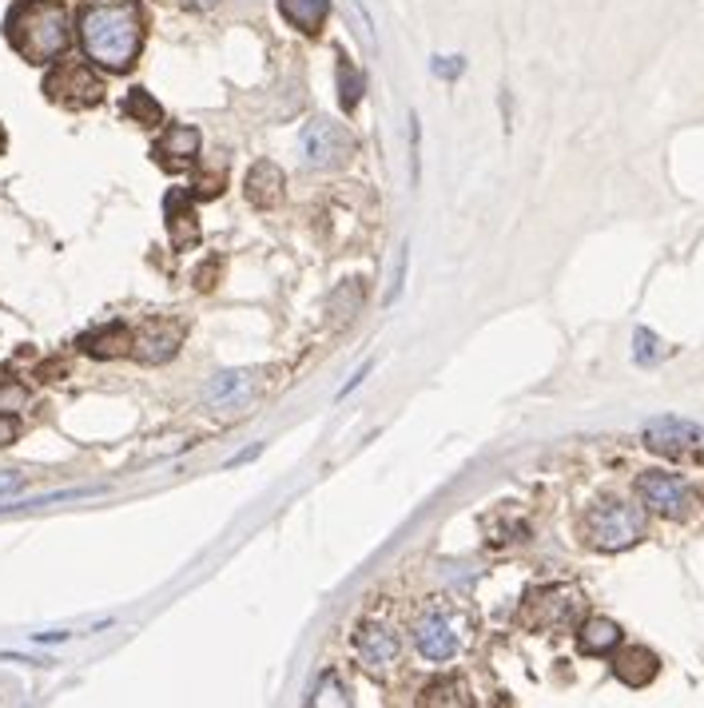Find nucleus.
<instances>
[{"mask_svg":"<svg viewBox=\"0 0 704 708\" xmlns=\"http://www.w3.org/2000/svg\"><path fill=\"white\" fill-rule=\"evenodd\" d=\"M577 613H581V593L569 585H549V589H534L522 609V621L529 628H561L574 625Z\"/></svg>","mask_w":704,"mask_h":708,"instance_id":"7","label":"nucleus"},{"mask_svg":"<svg viewBox=\"0 0 704 708\" xmlns=\"http://www.w3.org/2000/svg\"><path fill=\"white\" fill-rule=\"evenodd\" d=\"M303 151H307V168L315 171L343 168L355 151V136L335 120H311L303 131Z\"/></svg>","mask_w":704,"mask_h":708,"instance_id":"8","label":"nucleus"},{"mask_svg":"<svg viewBox=\"0 0 704 708\" xmlns=\"http://www.w3.org/2000/svg\"><path fill=\"white\" fill-rule=\"evenodd\" d=\"M24 399H29V390L24 387H0V414H17L20 406H24Z\"/></svg>","mask_w":704,"mask_h":708,"instance_id":"25","label":"nucleus"},{"mask_svg":"<svg viewBox=\"0 0 704 708\" xmlns=\"http://www.w3.org/2000/svg\"><path fill=\"white\" fill-rule=\"evenodd\" d=\"M279 12L291 29L307 32V36H318L327 29V17H330V0H279Z\"/></svg>","mask_w":704,"mask_h":708,"instance_id":"17","label":"nucleus"},{"mask_svg":"<svg viewBox=\"0 0 704 708\" xmlns=\"http://www.w3.org/2000/svg\"><path fill=\"white\" fill-rule=\"evenodd\" d=\"M44 92L49 101L60 104V108H72V112H84V108H96L104 101V81L88 64H56V68L44 76Z\"/></svg>","mask_w":704,"mask_h":708,"instance_id":"5","label":"nucleus"},{"mask_svg":"<svg viewBox=\"0 0 704 708\" xmlns=\"http://www.w3.org/2000/svg\"><path fill=\"white\" fill-rule=\"evenodd\" d=\"M132 342H136V335H132L124 323H112V327L84 335V339H80V350L92 355V359H119V355H128L132 350Z\"/></svg>","mask_w":704,"mask_h":708,"instance_id":"18","label":"nucleus"},{"mask_svg":"<svg viewBox=\"0 0 704 708\" xmlns=\"http://www.w3.org/2000/svg\"><path fill=\"white\" fill-rule=\"evenodd\" d=\"M183 9H191V12H208V9H216L219 0H179Z\"/></svg>","mask_w":704,"mask_h":708,"instance_id":"29","label":"nucleus"},{"mask_svg":"<svg viewBox=\"0 0 704 708\" xmlns=\"http://www.w3.org/2000/svg\"><path fill=\"white\" fill-rule=\"evenodd\" d=\"M335 76H338V104H343V112H355L358 101H362V92H367V81H362V72L350 64L347 52L335 56Z\"/></svg>","mask_w":704,"mask_h":708,"instance_id":"19","label":"nucleus"},{"mask_svg":"<svg viewBox=\"0 0 704 708\" xmlns=\"http://www.w3.org/2000/svg\"><path fill=\"white\" fill-rule=\"evenodd\" d=\"M581 533L593 549L601 553H621L633 549L637 541L645 538V509L629 506V501H597L581 521Z\"/></svg>","mask_w":704,"mask_h":708,"instance_id":"3","label":"nucleus"},{"mask_svg":"<svg viewBox=\"0 0 704 708\" xmlns=\"http://www.w3.org/2000/svg\"><path fill=\"white\" fill-rule=\"evenodd\" d=\"M327 700H330V705H350L347 688L338 685L335 677H327V680H323V685L315 688V697H311V705H327Z\"/></svg>","mask_w":704,"mask_h":708,"instance_id":"23","label":"nucleus"},{"mask_svg":"<svg viewBox=\"0 0 704 708\" xmlns=\"http://www.w3.org/2000/svg\"><path fill=\"white\" fill-rule=\"evenodd\" d=\"M637 498L649 514H661V518H685L689 509L696 506V494L685 478L665 474V469H645L637 478Z\"/></svg>","mask_w":704,"mask_h":708,"instance_id":"6","label":"nucleus"},{"mask_svg":"<svg viewBox=\"0 0 704 708\" xmlns=\"http://www.w3.org/2000/svg\"><path fill=\"white\" fill-rule=\"evenodd\" d=\"M124 116L139 120L144 128H159V124H164V108H159V101L148 88H132L128 96H124Z\"/></svg>","mask_w":704,"mask_h":708,"instance_id":"21","label":"nucleus"},{"mask_svg":"<svg viewBox=\"0 0 704 708\" xmlns=\"http://www.w3.org/2000/svg\"><path fill=\"white\" fill-rule=\"evenodd\" d=\"M17 434H20V422L12 419V414H0V446L17 442Z\"/></svg>","mask_w":704,"mask_h":708,"instance_id":"28","label":"nucleus"},{"mask_svg":"<svg viewBox=\"0 0 704 708\" xmlns=\"http://www.w3.org/2000/svg\"><path fill=\"white\" fill-rule=\"evenodd\" d=\"M20 486H24V474H17V469H0V498H12Z\"/></svg>","mask_w":704,"mask_h":708,"instance_id":"26","label":"nucleus"},{"mask_svg":"<svg viewBox=\"0 0 704 708\" xmlns=\"http://www.w3.org/2000/svg\"><path fill=\"white\" fill-rule=\"evenodd\" d=\"M418 700H422V705H470V693L458 677H434L427 680V688H422Z\"/></svg>","mask_w":704,"mask_h":708,"instance_id":"22","label":"nucleus"},{"mask_svg":"<svg viewBox=\"0 0 704 708\" xmlns=\"http://www.w3.org/2000/svg\"><path fill=\"white\" fill-rule=\"evenodd\" d=\"M367 374H370V362H367V367H362V370H355V374H350V382H347V387H343V394H350V390H355L358 382L367 379Z\"/></svg>","mask_w":704,"mask_h":708,"instance_id":"30","label":"nucleus"},{"mask_svg":"<svg viewBox=\"0 0 704 708\" xmlns=\"http://www.w3.org/2000/svg\"><path fill=\"white\" fill-rule=\"evenodd\" d=\"M633 342H637V362H653L656 355H661V350H656V347H661V342H656L653 330L641 327V330H637V335H633Z\"/></svg>","mask_w":704,"mask_h":708,"instance_id":"24","label":"nucleus"},{"mask_svg":"<svg viewBox=\"0 0 704 708\" xmlns=\"http://www.w3.org/2000/svg\"><path fill=\"white\" fill-rule=\"evenodd\" d=\"M251 387H255L251 370H228V374H219V379L208 387V402L211 406H231V402L243 399Z\"/></svg>","mask_w":704,"mask_h":708,"instance_id":"20","label":"nucleus"},{"mask_svg":"<svg viewBox=\"0 0 704 708\" xmlns=\"http://www.w3.org/2000/svg\"><path fill=\"white\" fill-rule=\"evenodd\" d=\"M701 442L704 430L685 419H656L645 426V446L656 450V454H685V450L701 446Z\"/></svg>","mask_w":704,"mask_h":708,"instance_id":"11","label":"nucleus"},{"mask_svg":"<svg viewBox=\"0 0 704 708\" xmlns=\"http://www.w3.org/2000/svg\"><path fill=\"white\" fill-rule=\"evenodd\" d=\"M0 151H4V128H0Z\"/></svg>","mask_w":704,"mask_h":708,"instance_id":"31","label":"nucleus"},{"mask_svg":"<svg viewBox=\"0 0 704 708\" xmlns=\"http://www.w3.org/2000/svg\"><path fill=\"white\" fill-rule=\"evenodd\" d=\"M434 72H438V76H446V81H454L458 72H462V56H438Z\"/></svg>","mask_w":704,"mask_h":708,"instance_id":"27","label":"nucleus"},{"mask_svg":"<svg viewBox=\"0 0 704 708\" xmlns=\"http://www.w3.org/2000/svg\"><path fill=\"white\" fill-rule=\"evenodd\" d=\"M164 208H168V231H171V243H176L179 251H188L199 243V211H196V196H191L188 188H171L168 200H164Z\"/></svg>","mask_w":704,"mask_h":708,"instance_id":"13","label":"nucleus"},{"mask_svg":"<svg viewBox=\"0 0 704 708\" xmlns=\"http://www.w3.org/2000/svg\"><path fill=\"white\" fill-rule=\"evenodd\" d=\"M243 196H248V203L259 211L279 208V203H283V171H279V163L271 160L251 163L248 180H243Z\"/></svg>","mask_w":704,"mask_h":708,"instance_id":"14","label":"nucleus"},{"mask_svg":"<svg viewBox=\"0 0 704 708\" xmlns=\"http://www.w3.org/2000/svg\"><path fill=\"white\" fill-rule=\"evenodd\" d=\"M183 330H188L183 323H171V319L148 323V327L136 335V342H132V347H136V359L151 362V367H156V362H168L179 350V342H183Z\"/></svg>","mask_w":704,"mask_h":708,"instance_id":"12","label":"nucleus"},{"mask_svg":"<svg viewBox=\"0 0 704 708\" xmlns=\"http://www.w3.org/2000/svg\"><path fill=\"white\" fill-rule=\"evenodd\" d=\"M4 32H9L12 49L29 64L60 61L72 44L69 12L60 9L56 0H20L4 21Z\"/></svg>","mask_w":704,"mask_h":708,"instance_id":"2","label":"nucleus"},{"mask_svg":"<svg viewBox=\"0 0 704 708\" xmlns=\"http://www.w3.org/2000/svg\"><path fill=\"white\" fill-rule=\"evenodd\" d=\"M414 648L418 657L434 661V665L454 661L458 653L466 648V621H462V613H454V609L446 605L427 609V613L414 621Z\"/></svg>","mask_w":704,"mask_h":708,"instance_id":"4","label":"nucleus"},{"mask_svg":"<svg viewBox=\"0 0 704 708\" xmlns=\"http://www.w3.org/2000/svg\"><path fill=\"white\" fill-rule=\"evenodd\" d=\"M621 641H626V633L609 617H586L577 625V648H581L586 657H609Z\"/></svg>","mask_w":704,"mask_h":708,"instance_id":"16","label":"nucleus"},{"mask_svg":"<svg viewBox=\"0 0 704 708\" xmlns=\"http://www.w3.org/2000/svg\"><path fill=\"white\" fill-rule=\"evenodd\" d=\"M613 673H617V680H621V685L645 688L649 680H653L656 673H661V661H656L653 648L633 645V648H621V653L613 657Z\"/></svg>","mask_w":704,"mask_h":708,"instance_id":"15","label":"nucleus"},{"mask_svg":"<svg viewBox=\"0 0 704 708\" xmlns=\"http://www.w3.org/2000/svg\"><path fill=\"white\" fill-rule=\"evenodd\" d=\"M199 148H203V136H199V128H191V124H171V128L164 131L156 144H151V156H156L159 168L183 171L199 156Z\"/></svg>","mask_w":704,"mask_h":708,"instance_id":"10","label":"nucleus"},{"mask_svg":"<svg viewBox=\"0 0 704 708\" xmlns=\"http://www.w3.org/2000/svg\"><path fill=\"white\" fill-rule=\"evenodd\" d=\"M355 653L367 673L387 677L390 668L402 661V641H398L395 628L382 625V621H362V625L355 628Z\"/></svg>","mask_w":704,"mask_h":708,"instance_id":"9","label":"nucleus"},{"mask_svg":"<svg viewBox=\"0 0 704 708\" xmlns=\"http://www.w3.org/2000/svg\"><path fill=\"white\" fill-rule=\"evenodd\" d=\"M80 44L96 68L128 72L144 49V9L136 0L119 4H88L80 12Z\"/></svg>","mask_w":704,"mask_h":708,"instance_id":"1","label":"nucleus"}]
</instances>
